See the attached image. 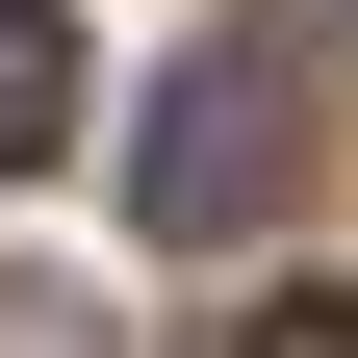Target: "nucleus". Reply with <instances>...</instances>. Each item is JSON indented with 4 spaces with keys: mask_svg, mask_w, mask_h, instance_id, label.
Listing matches in <instances>:
<instances>
[{
    "mask_svg": "<svg viewBox=\"0 0 358 358\" xmlns=\"http://www.w3.org/2000/svg\"><path fill=\"white\" fill-rule=\"evenodd\" d=\"M282 179H307V103H282V52H231V26H205V52L154 77V128H128V205L205 256V231H256Z\"/></svg>",
    "mask_w": 358,
    "mask_h": 358,
    "instance_id": "1",
    "label": "nucleus"
},
{
    "mask_svg": "<svg viewBox=\"0 0 358 358\" xmlns=\"http://www.w3.org/2000/svg\"><path fill=\"white\" fill-rule=\"evenodd\" d=\"M52 154H77V26L0 0V179H52Z\"/></svg>",
    "mask_w": 358,
    "mask_h": 358,
    "instance_id": "2",
    "label": "nucleus"
},
{
    "mask_svg": "<svg viewBox=\"0 0 358 358\" xmlns=\"http://www.w3.org/2000/svg\"><path fill=\"white\" fill-rule=\"evenodd\" d=\"M231 358H358V282H282V307H256Z\"/></svg>",
    "mask_w": 358,
    "mask_h": 358,
    "instance_id": "3",
    "label": "nucleus"
}]
</instances>
